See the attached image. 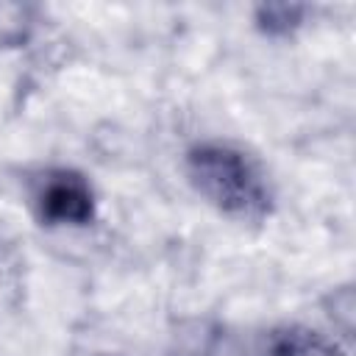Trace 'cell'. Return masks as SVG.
Listing matches in <instances>:
<instances>
[{
	"label": "cell",
	"mask_w": 356,
	"mask_h": 356,
	"mask_svg": "<svg viewBox=\"0 0 356 356\" xmlns=\"http://www.w3.org/2000/svg\"><path fill=\"white\" fill-rule=\"evenodd\" d=\"M186 172L195 189L236 220H261L270 211L273 195L259 167L236 147L222 142H203L189 150Z\"/></svg>",
	"instance_id": "obj_1"
},
{
	"label": "cell",
	"mask_w": 356,
	"mask_h": 356,
	"mask_svg": "<svg viewBox=\"0 0 356 356\" xmlns=\"http://www.w3.org/2000/svg\"><path fill=\"white\" fill-rule=\"evenodd\" d=\"M36 211L50 225H86L95 214V192L75 170H50L36 186Z\"/></svg>",
	"instance_id": "obj_2"
},
{
	"label": "cell",
	"mask_w": 356,
	"mask_h": 356,
	"mask_svg": "<svg viewBox=\"0 0 356 356\" xmlns=\"http://www.w3.org/2000/svg\"><path fill=\"white\" fill-rule=\"evenodd\" d=\"M267 353L270 356H342L337 342H331L325 334L312 331L306 325H286L273 331Z\"/></svg>",
	"instance_id": "obj_3"
},
{
	"label": "cell",
	"mask_w": 356,
	"mask_h": 356,
	"mask_svg": "<svg viewBox=\"0 0 356 356\" xmlns=\"http://www.w3.org/2000/svg\"><path fill=\"white\" fill-rule=\"evenodd\" d=\"M300 11L303 8H298V6H261L256 11V17H259V25L267 33H286L298 25Z\"/></svg>",
	"instance_id": "obj_4"
}]
</instances>
